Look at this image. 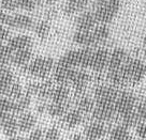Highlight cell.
<instances>
[{
    "mask_svg": "<svg viewBox=\"0 0 146 140\" xmlns=\"http://www.w3.org/2000/svg\"><path fill=\"white\" fill-rule=\"evenodd\" d=\"M54 59L50 57H36L25 66L26 72L33 78L44 79L53 72Z\"/></svg>",
    "mask_w": 146,
    "mask_h": 140,
    "instance_id": "1",
    "label": "cell"
},
{
    "mask_svg": "<svg viewBox=\"0 0 146 140\" xmlns=\"http://www.w3.org/2000/svg\"><path fill=\"white\" fill-rule=\"evenodd\" d=\"M119 8V0H99L94 12L97 22L104 25L111 23L116 17Z\"/></svg>",
    "mask_w": 146,
    "mask_h": 140,
    "instance_id": "2",
    "label": "cell"
},
{
    "mask_svg": "<svg viewBox=\"0 0 146 140\" xmlns=\"http://www.w3.org/2000/svg\"><path fill=\"white\" fill-rule=\"evenodd\" d=\"M128 82L137 83L142 82V79L146 75L145 63L139 59H129L123 65Z\"/></svg>",
    "mask_w": 146,
    "mask_h": 140,
    "instance_id": "3",
    "label": "cell"
},
{
    "mask_svg": "<svg viewBox=\"0 0 146 140\" xmlns=\"http://www.w3.org/2000/svg\"><path fill=\"white\" fill-rule=\"evenodd\" d=\"M137 99L133 93L123 91L118 93V96L115 101V111L119 116H123L128 112H131L135 109Z\"/></svg>",
    "mask_w": 146,
    "mask_h": 140,
    "instance_id": "4",
    "label": "cell"
},
{
    "mask_svg": "<svg viewBox=\"0 0 146 140\" xmlns=\"http://www.w3.org/2000/svg\"><path fill=\"white\" fill-rule=\"evenodd\" d=\"M118 96V91L114 86H101L97 87L95 93H94V99L96 104L103 105H115V101Z\"/></svg>",
    "mask_w": 146,
    "mask_h": 140,
    "instance_id": "5",
    "label": "cell"
},
{
    "mask_svg": "<svg viewBox=\"0 0 146 140\" xmlns=\"http://www.w3.org/2000/svg\"><path fill=\"white\" fill-rule=\"evenodd\" d=\"M35 26V22L31 16L27 14H9V17L7 20V27H10L16 30H30Z\"/></svg>",
    "mask_w": 146,
    "mask_h": 140,
    "instance_id": "6",
    "label": "cell"
},
{
    "mask_svg": "<svg viewBox=\"0 0 146 140\" xmlns=\"http://www.w3.org/2000/svg\"><path fill=\"white\" fill-rule=\"evenodd\" d=\"M0 128L7 137L16 135L18 131L17 118L12 112L0 113Z\"/></svg>",
    "mask_w": 146,
    "mask_h": 140,
    "instance_id": "7",
    "label": "cell"
},
{
    "mask_svg": "<svg viewBox=\"0 0 146 140\" xmlns=\"http://www.w3.org/2000/svg\"><path fill=\"white\" fill-rule=\"evenodd\" d=\"M110 51L106 48L100 47L94 50L92 53V58H91L90 68L95 72L100 73L104 71L105 68H108V62H109Z\"/></svg>",
    "mask_w": 146,
    "mask_h": 140,
    "instance_id": "8",
    "label": "cell"
},
{
    "mask_svg": "<svg viewBox=\"0 0 146 140\" xmlns=\"http://www.w3.org/2000/svg\"><path fill=\"white\" fill-rule=\"evenodd\" d=\"M97 18L94 12L89 11H83L78 14V16L75 19V26L78 30L82 31H91L97 26Z\"/></svg>",
    "mask_w": 146,
    "mask_h": 140,
    "instance_id": "9",
    "label": "cell"
},
{
    "mask_svg": "<svg viewBox=\"0 0 146 140\" xmlns=\"http://www.w3.org/2000/svg\"><path fill=\"white\" fill-rule=\"evenodd\" d=\"M92 118L97 122H106L113 119L116 111H115V105H103L96 104L95 108L92 110Z\"/></svg>",
    "mask_w": 146,
    "mask_h": 140,
    "instance_id": "10",
    "label": "cell"
},
{
    "mask_svg": "<svg viewBox=\"0 0 146 140\" xmlns=\"http://www.w3.org/2000/svg\"><path fill=\"white\" fill-rule=\"evenodd\" d=\"M89 82H90V75L84 70H78V68L74 70L72 77L70 79V83L78 93H82L86 89Z\"/></svg>",
    "mask_w": 146,
    "mask_h": 140,
    "instance_id": "11",
    "label": "cell"
},
{
    "mask_svg": "<svg viewBox=\"0 0 146 140\" xmlns=\"http://www.w3.org/2000/svg\"><path fill=\"white\" fill-rule=\"evenodd\" d=\"M127 61V53L123 48H115L110 53L109 62H108V71H115L123 66Z\"/></svg>",
    "mask_w": 146,
    "mask_h": 140,
    "instance_id": "12",
    "label": "cell"
},
{
    "mask_svg": "<svg viewBox=\"0 0 146 140\" xmlns=\"http://www.w3.org/2000/svg\"><path fill=\"white\" fill-rule=\"evenodd\" d=\"M8 47L13 51H17V50L27 49V48H31L32 46V39L29 35L26 34H19V35H15L13 37H10L8 40Z\"/></svg>",
    "mask_w": 146,
    "mask_h": 140,
    "instance_id": "13",
    "label": "cell"
},
{
    "mask_svg": "<svg viewBox=\"0 0 146 140\" xmlns=\"http://www.w3.org/2000/svg\"><path fill=\"white\" fill-rule=\"evenodd\" d=\"M106 134V127L101 122H92L87 125L84 131V137L86 140H99Z\"/></svg>",
    "mask_w": 146,
    "mask_h": 140,
    "instance_id": "14",
    "label": "cell"
},
{
    "mask_svg": "<svg viewBox=\"0 0 146 140\" xmlns=\"http://www.w3.org/2000/svg\"><path fill=\"white\" fill-rule=\"evenodd\" d=\"M75 68H69L64 65L56 64L53 68V78L58 85H67L70 83V79Z\"/></svg>",
    "mask_w": 146,
    "mask_h": 140,
    "instance_id": "15",
    "label": "cell"
},
{
    "mask_svg": "<svg viewBox=\"0 0 146 140\" xmlns=\"http://www.w3.org/2000/svg\"><path fill=\"white\" fill-rule=\"evenodd\" d=\"M32 58V50L31 48H27V49L17 50V51H13L12 53V57H11V63L17 66V68H25Z\"/></svg>",
    "mask_w": 146,
    "mask_h": 140,
    "instance_id": "16",
    "label": "cell"
},
{
    "mask_svg": "<svg viewBox=\"0 0 146 140\" xmlns=\"http://www.w3.org/2000/svg\"><path fill=\"white\" fill-rule=\"evenodd\" d=\"M17 124L18 131H22V133H27L36 126V119L31 112L25 111V112L19 114V117L17 119Z\"/></svg>",
    "mask_w": 146,
    "mask_h": 140,
    "instance_id": "17",
    "label": "cell"
},
{
    "mask_svg": "<svg viewBox=\"0 0 146 140\" xmlns=\"http://www.w3.org/2000/svg\"><path fill=\"white\" fill-rule=\"evenodd\" d=\"M14 74L8 66L0 68V95H5L14 82Z\"/></svg>",
    "mask_w": 146,
    "mask_h": 140,
    "instance_id": "18",
    "label": "cell"
},
{
    "mask_svg": "<svg viewBox=\"0 0 146 140\" xmlns=\"http://www.w3.org/2000/svg\"><path fill=\"white\" fill-rule=\"evenodd\" d=\"M78 60H80V50L73 49L67 51L57 63L69 68H78Z\"/></svg>",
    "mask_w": 146,
    "mask_h": 140,
    "instance_id": "19",
    "label": "cell"
},
{
    "mask_svg": "<svg viewBox=\"0 0 146 140\" xmlns=\"http://www.w3.org/2000/svg\"><path fill=\"white\" fill-rule=\"evenodd\" d=\"M91 33H92L95 45L103 44V43H105V42L109 40L110 37V29L104 24L97 25L96 27L92 29Z\"/></svg>",
    "mask_w": 146,
    "mask_h": 140,
    "instance_id": "20",
    "label": "cell"
},
{
    "mask_svg": "<svg viewBox=\"0 0 146 140\" xmlns=\"http://www.w3.org/2000/svg\"><path fill=\"white\" fill-rule=\"evenodd\" d=\"M83 121V113L78 109L68 110L64 116V124L69 128H74Z\"/></svg>",
    "mask_w": 146,
    "mask_h": 140,
    "instance_id": "21",
    "label": "cell"
},
{
    "mask_svg": "<svg viewBox=\"0 0 146 140\" xmlns=\"http://www.w3.org/2000/svg\"><path fill=\"white\" fill-rule=\"evenodd\" d=\"M69 96H70V90L68 87L66 85H58L53 89L50 99L54 103H64L68 102Z\"/></svg>",
    "mask_w": 146,
    "mask_h": 140,
    "instance_id": "22",
    "label": "cell"
},
{
    "mask_svg": "<svg viewBox=\"0 0 146 140\" xmlns=\"http://www.w3.org/2000/svg\"><path fill=\"white\" fill-rule=\"evenodd\" d=\"M87 0H68L64 5V13L68 15L82 13L87 7Z\"/></svg>",
    "mask_w": 146,
    "mask_h": 140,
    "instance_id": "23",
    "label": "cell"
},
{
    "mask_svg": "<svg viewBox=\"0 0 146 140\" xmlns=\"http://www.w3.org/2000/svg\"><path fill=\"white\" fill-rule=\"evenodd\" d=\"M73 41L78 45L83 46V47H90V46L95 45L91 31L76 30V32L73 35Z\"/></svg>",
    "mask_w": 146,
    "mask_h": 140,
    "instance_id": "24",
    "label": "cell"
},
{
    "mask_svg": "<svg viewBox=\"0 0 146 140\" xmlns=\"http://www.w3.org/2000/svg\"><path fill=\"white\" fill-rule=\"evenodd\" d=\"M108 79L111 82V85L114 87L123 86L125 83L128 82L123 66L118 70H115V71H108Z\"/></svg>",
    "mask_w": 146,
    "mask_h": 140,
    "instance_id": "25",
    "label": "cell"
},
{
    "mask_svg": "<svg viewBox=\"0 0 146 140\" xmlns=\"http://www.w3.org/2000/svg\"><path fill=\"white\" fill-rule=\"evenodd\" d=\"M95 105H96V102L92 97L88 95H81L76 103V106H78L76 109H78L82 113H89L92 112Z\"/></svg>",
    "mask_w": 146,
    "mask_h": 140,
    "instance_id": "26",
    "label": "cell"
},
{
    "mask_svg": "<svg viewBox=\"0 0 146 140\" xmlns=\"http://www.w3.org/2000/svg\"><path fill=\"white\" fill-rule=\"evenodd\" d=\"M68 110L69 104L67 102H64V103H54V102H52V104L47 105V113L50 117H62L67 113Z\"/></svg>",
    "mask_w": 146,
    "mask_h": 140,
    "instance_id": "27",
    "label": "cell"
},
{
    "mask_svg": "<svg viewBox=\"0 0 146 140\" xmlns=\"http://www.w3.org/2000/svg\"><path fill=\"white\" fill-rule=\"evenodd\" d=\"M80 50V60H78V68H90L91 58H92V53L94 50L88 48V47H84L81 48Z\"/></svg>",
    "mask_w": 146,
    "mask_h": 140,
    "instance_id": "28",
    "label": "cell"
},
{
    "mask_svg": "<svg viewBox=\"0 0 146 140\" xmlns=\"http://www.w3.org/2000/svg\"><path fill=\"white\" fill-rule=\"evenodd\" d=\"M15 109L14 113H23L28 109L31 103V96L28 94H23L19 99H15Z\"/></svg>",
    "mask_w": 146,
    "mask_h": 140,
    "instance_id": "29",
    "label": "cell"
},
{
    "mask_svg": "<svg viewBox=\"0 0 146 140\" xmlns=\"http://www.w3.org/2000/svg\"><path fill=\"white\" fill-rule=\"evenodd\" d=\"M129 135L130 134L128 131V127L120 124L112 128V131L110 133V140H123Z\"/></svg>",
    "mask_w": 146,
    "mask_h": 140,
    "instance_id": "30",
    "label": "cell"
},
{
    "mask_svg": "<svg viewBox=\"0 0 146 140\" xmlns=\"http://www.w3.org/2000/svg\"><path fill=\"white\" fill-rule=\"evenodd\" d=\"M11 57L12 50L8 47V45L0 43V68L8 66V64L11 63Z\"/></svg>",
    "mask_w": 146,
    "mask_h": 140,
    "instance_id": "31",
    "label": "cell"
},
{
    "mask_svg": "<svg viewBox=\"0 0 146 140\" xmlns=\"http://www.w3.org/2000/svg\"><path fill=\"white\" fill-rule=\"evenodd\" d=\"M33 29H35V32H36V36L41 40H44L45 37H47L48 33H50V24L45 22V20H41L39 23L35 24L33 26Z\"/></svg>",
    "mask_w": 146,
    "mask_h": 140,
    "instance_id": "32",
    "label": "cell"
},
{
    "mask_svg": "<svg viewBox=\"0 0 146 140\" xmlns=\"http://www.w3.org/2000/svg\"><path fill=\"white\" fill-rule=\"evenodd\" d=\"M121 118V124L125 125L126 127H132V126H137V124L140 123V120H139V117H137V112H135V109L131 111V112H128L123 116H120Z\"/></svg>",
    "mask_w": 146,
    "mask_h": 140,
    "instance_id": "33",
    "label": "cell"
},
{
    "mask_svg": "<svg viewBox=\"0 0 146 140\" xmlns=\"http://www.w3.org/2000/svg\"><path fill=\"white\" fill-rule=\"evenodd\" d=\"M14 109H15V102L13 99L7 97L5 95H0V113H14Z\"/></svg>",
    "mask_w": 146,
    "mask_h": 140,
    "instance_id": "34",
    "label": "cell"
},
{
    "mask_svg": "<svg viewBox=\"0 0 146 140\" xmlns=\"http://www.w3.org/2000/svg\"><path fill=\"white\" fill-rule=\"evenodd\" d=\"M23 94H24L23 87L21 86L19 82L14 80V82L10 86L9 90H8V92H7V94H5V96H7V97H9V99L15 101V99H19Z\"/></svg>",
    "mask_w": 146,
    "mask_h": 140,
    "instance_id": "35",
    "label": "cell"
},
{
    "mask_svg": "<svg viewBox=\"0 0 146 140\" xmlns=\"http://www.w3.org/2000/svg\"><path fill=\"white\" fill-rule=\"evenodd\" d=\"M36 3L35 0H17V7L19 10H23L26 12H31L36 9Z\"/></svg>",
    "mask_w": 146,
    "mask_h": 140,
    "instance_id": "36",
    "label": "cell"
},
{
    "mask_svg": "<svg viewBox=\"0 0 146 140\" xmlns=\"http://www.w3.org/2000/svg\"><path fill=\"white\" fill-rule=\"evenodd\" d=\"M135 112L139 117L140 122H146V99H142L137 106H135Z\"/></svg>",
    "mask_w": 146,
    "mask_h": 140,
    "instance_id": "37",
    "label": "cell"
},
{
    "mask_svg": "<svg viewBox=\"0 0 146 140\" xmlns=\"http://www.w3.org/2000/svg\"><path fill=\"white\" fill-rule=\"evenodd\" d=\"M0 5L3 11H15L18 9L17 0H0Z\"/></svg>",
    "mask_w": 146,
    "mask_h": 140,
    "instance_id": "38",
    "label": "cell"
},
{
    "mask_svg": "<svg viewBox=\"0 0 146 140\" xmlns=\"http://www.w3.org/2000/svg\"><path fill=\"white\" fill-rule=\"evenodd\" d=\"M60 136V131L56 127H50L45 131L44 139L43 140H58Z\"/></svg>",
    "mask_w": 146,
    "mask_h": 140,
    "instance_id": "39",
    "label": "cell"
},
{
    "mask_svg": "<svg viewBox=\"0 0 146 140\" xmlns=\"http://www.w3.org/2000/svg\"><path fill=\"white\" fill-rule=\"evenodd\" d=\"M137 137L142 140H146V122H141L137 125L135 129Z\"/></svg>",
    "mask_w": 146,
    "mask_h": 140,
    "instance_id": "40",
    "label": "cell"
},
{
    "mask_svg": "<svg viewBox=\"0 0 146 140\" xmlns=\"http://www.w3.org/2000/svg\"><path fill=\"white\" fill-rule=\"evenodd\" d=\"M10 30L5 26H0V43L8 41L10 39Z\"/></svg>",
    "mask_w": 146,
    "mask_h": 140,
    "instance_id": "41",
    "label": "cell"
},
{
    "mask_svg": "<svg viewBox=\"0 0 146 140\" xmlns=\"http://www.w3.org/2000/svg\"><path fill=\"white\" fill-rule=\"evenodd\" d=\"M42 137H43V131L41 128H36L28 136L27 140H41Z\"/></svg>",
    "mask_w": 146,
    "mask_h": 140,
    "instance_id": "42",
    "label": "cell"
},
{
    "mask_svg": "<svg viewBox=\"0 0 146 140\" xmlns=\"http://www.w3.org/2000/svg\"><path fill=\"white\" fill-rule=\"evenodd\" d=\"M9 17V14L5 13V11L0 10V26H7V20Z\"/></svg>",
    "mask_w": 146,
    "mask_h": 140,
    "instance_id": "43",
    "label": "cell"
},
{
    "mask_svg": "<svg viewBox=\"0 0 146 140\" xmlns=\"http://www.w3.org/2000/svg\"><path fill=\"white\" fill-rule=\"evenodd\" d=\"M36 109L39 113H43V112H45V111H47V105H46L44 102H40V103L38 104Z\"/></svg>",
    "mask_w": 146,
    "mask_h": 140,
    "instance_id": "44",
    "label": "cell"
},
{
    "mask_svg": "<svg viewBox=\"0 0 146 140\" xmlns=\"http://www.w3.org/2000/svg\"><path fill=\"white\" fill-rule=\"evenodd\" d=\"M72 140H86L85 139V137L82 135H80V134H75V135L73 136Z\"/></svg>",
    "mask_w": 146,
    "mask_h": 140,
    "instance_id": "45",
    "label": "cell"
},
{
    "mask_svg": "<svg viewBox=\"0 0 146 140\" xmlns=\"http://www.w3.org/2000/svg\"><path fill=\"white\" fill-rule=\"evenodd\" d=\"M9 140H24V138L21 137V136L14 135V136H12V137H9Z\"/></svg>",
    "mask_w": 146,
    "mask_h": 140,
    "instance_id": "46",
    "label": "cell"
},
{
    "mask_svg": "<svg viewBox=\"0 0 146 140\" xmlns=\"http://www.w3.org/2000/svg\"><path fill=\"white\" fill-rule=\"evenodd\" d=\"M47 3H55V2H57L58 0H45Z\"/></svg>",
    "mask_w": 146,
    "mask_h": 140,
    "instance_id": "47",
    "label": "cell"
},
{
    "mask_svg": "<svg viewBox=\"0 0 146 140\" xmlns=\"http://www.w3.org/2000/svg\"><path fill=\"white\" fill-rule=\"evenodd\" d=\"M123 140H133V138H132V137H131L130 135H129V136L127 137V138H125Z\"/></svg>",
    "mask_w": 146,
    "mask_h": 140,
    "instance_id": "48",
    "label": "cell"
},
{
    "mask_svg": "<svg viewBox=\"0 0 146 140\" xmlns=\"http://www.w3.org/2000/svg\"><path fill=\"white\" fill-rule=\"evenodd\" d=\"M144 45H145V47H146V35H145V37H144Z\"/></svg>",
    "mask_w": 146,
    "mask_h": 140,
    "instance_id": "49",
    "label": "cell"
},
{
    "mask_svg": "<svg viewBox=\"0 0 146 140\" xmlns=\"http://www.w3.org/2000/svg\"><path fill=\"white\" fill-rule=\"evenodd\" d=\"M144 57H145V59H146V47H145V50H144Z\"/></svg>",
    "mask_w": 146,
    "mask_h": 140,
    "instance_id": "50",
    "label": "cell"
},
{
    "mask_svg": "<svg viewBox=\"0 0 146 140\" xmlns=\"http://www.w3.org/2000/svg\"><path fill=\"white\" fill-rule=\"evenodd\" d=\"M35 1H36V3H39V2H40V1H41V0H35Z\"/></svg>",
    "mask_w": 146,
    "mask_h": 140,
    "instance_id": "51",
    "label": "cell"
}]
</instances>
